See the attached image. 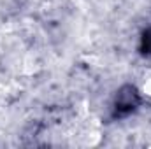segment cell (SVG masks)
<instances>
[{"label": "cell", "mask_w": 151, "mask_h": 149, "mask_svg": "<svg viewBox=\"0 0 151 149\" xmlns=\"http://www.w3.org/2000/svg\"><path fill=\"white\" fill-rule=\"evenodd\" d=\"M139 104V95H137V90L134 86H125L119 90L118 97H116V114H128L132 112Z\"/></svg>", "instance_id": "obj_1"}, {"label": "cell", "mask_w": 151, "mask_h": 149, "mask_svg": "<svg viewBox=\"0 0 151 149\" xmlns=\"http://www.w3.org/2000/svg\"><path fill=\"white\" fill-rule=\"evenodd\" d=\"M142 51L146 54H151V28L144 34V37H142Z\"/></svg>", "instance_id": "obj_2"}]
</instances>
